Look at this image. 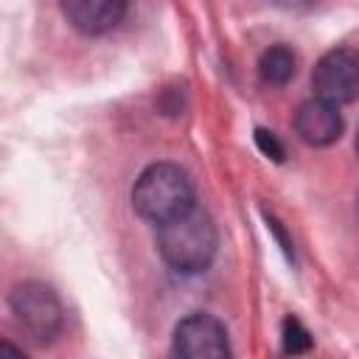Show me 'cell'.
<instances>
[{
    "label": "cell",
    "mask_w": 359,
    "mask_h": 359,
    "mask_svg": "<svg viewBox=\"0 0 359 359\" xmlns=\"http://www.w3.org/2000/svg\"><path fill=\"white\" fill-rule=\"evenodd\" d=\"M132 205L137 216L157 227L177 222L196 208L191 177L174 163H154L135 180Z\"/></svg>",
    "instance_id": "1"
},
{
    "label": "cell",
    "mask_w": 359,
    "mask_h": 359,
    "mask_svg": "<svg viewBox=\"0 0 359 359\" xmlns=\"http://www.w3.org/2000/svg\"><path fill=\"white\" fill-rule=\"evenodd\" d=\"M216 247H219L216 224L199 208H194L177 222L157 227V250L163 261L180 275L205 272L216 255Z\"/></svg>",
    "instance_id": "2"
},
{
    "label": "cell",
    "mask_w": 359,
    "mask_h": 359,
    "mask_svg": "<svg viewBox=\"0 0 359 359\" xmlns=\"http://www.w3.org/2000/svg\"><path fill=\"white\" fill-rule=\"evenodd\" d=\"M8 306L20 323V328L39 345L53 342L62 334L65 311L59 294L42 280H22L11 289Z\"/></svg>",
    "instance_id": "3"
},
{
    "label": "cell",
    "mask_w": 359,
    "mask_h": 359,
    "mask_svg": "<svg viewBox=\"0 0 359 359\" xmlns=\"http://www.w3.org/2000/svg\"><path fill=\"white\" fill-rule=\"evenodd\" d=\"M171 359H233L224 325L210 314H188L171 337Z\"/></svg>",
    "instance_id": "4"
},
{
    "label": "cell",
    "mask_w": 359,
    "mask_h": 359,
    "mask_svg": "<svg viewBox=\"0 0 359 359\" xmlns=\"http://www.w3.org/2000/svg\"><path fill=\"white\" fill-rule=\"evenodd\" d=\"M314 95L339 107L359 98V50L356 48H331L320 56L311 73Z\"/></svg>",
    "instance_id": "5"
},
{
    "label": "cell",
    "mask_w": 359,
    "mask_h": 359,
    "mask_svg": "<svg viewBox=\"0 0 359 359\" xmlns=\"http://www.w3.org/2000/svg\"><path fill=\"white\" fill-rule=\"evenodd\" d=\"M294 132L309 146H331L342 135V115L323 98L303 101L294 112Z\"/></svg>",
    "instance_id": "6"
},
{
    "label": "cell",
    "mask_w": 359,
    "mask_h": 359,
    "mask_svg": "<svg viewBox=\"0 0 359 359\" xmlns=\"http://www.w3.org/2000/svg\"><path fill=\"white\" fill-rule=\"evenodd\" d=\"M62 14L76 31L98 36L121 25V20L126 17V3L123 0H65Z\"/></svg>",
    "instance_id": "7"
},
{
    "label": "cell",
    "mask_w": 359,
    "mask_h": 359,
    "mask_svg": "<svg viewBox=\"0 0 359 359\" xmlns=\"http://www.w3.org/2000/svg\"><path fill=\"white\" fill-rule=\"evenodd\" d=\"M294 70H297V56H294V50H292L289 45H272V48H266V50L261 53V59H258V73H261V79H264L266 84H275V87L286 84V81L294 76Z\"/></svg>",
    "instance_id": "8"
},
{
    "label": "cell",
    "mask_w": 359,
    "mask_h": 359,
    "mask_svg": "<svg viewBox=\"0 0 359 359\" xmlns=\"http://www.w3.org/2000/svg\"><path fill=\"white\" fill-rule=\"evenodd\" d=\"M311 348V334L306 331V325L297 317H286L283 320V351L289 356L306 353Z\"/></svg>",
    "instance_id": "9"
},
{
    "label": "cell",
    "mask_w": 359,
    "mask_h": 359,
    "mask_svg": "<svg viewBox=\"0 0 359 359\" xmlns=\"http://www.w3.org/2000/svg\"><path fill=\"white\" fill-rule=\"evenodd\" d=\"M255 143H258V149L266 154V157H272V160H283V146H280V140L275 137V132H266V129H255Z\"/></svg>",
    "instance_id": "10"
},
{
    "label": "cell",
    "mask_w": 359,
    "mask_h": 359,
    "mask_svg": "<svg viewBox=\"0 0 359 359\" xmlns=\"http://www.w3.org/2000/svg\"><path fill=\"white\" fill-rule=\"evenodd\" d=\"M0 359H28L17 345H11L8 339H3L0 342Z\"/></svg>",
    "instance_id": "11"
},
{
    "label": "cell",
    "mask_w": 359,
    "mask_h": 359,
    "mask_svg": "<svg viewBox=\"0 0 359 359\" xmlns=\"http://www.w3.org/2000/svg\"><path fill=\"white\" fill-rule=\"evenodd\" d=\"M356 154H359V132H356Z\"/></svg>",
    "instance_id": "12"
}]
</instances>
